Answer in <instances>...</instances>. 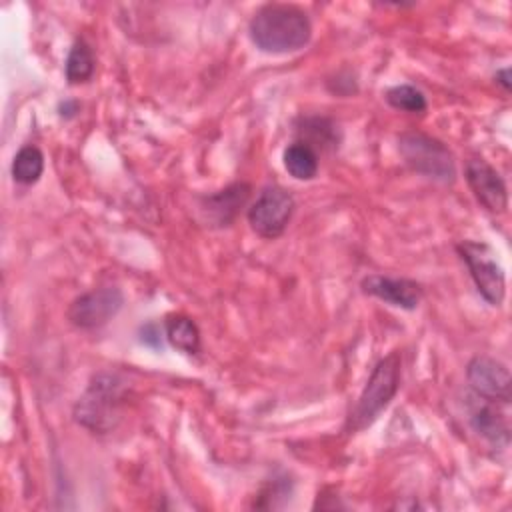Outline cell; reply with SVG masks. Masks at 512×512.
Returning <instances> with one entry per match:
<instances>
[{
  "label": "cell",
  "mask_w": 512,
  "mask_h": 512,
  "mask_svg": "<svg viewBox=\"0 0 512 512\" xmlns=\"http://www.w3.org/2000/svg\"><path fill=\"white\" fill-rule=\"evenodd\" d=\"M250 40L256 48L268 54H286L304 48L312 36L308 14L294 4H264L250 24Z\"/></svg>",
  "instance_id": "1"
},
{
  "label": "cell",
  "mask_w": 512,
  "mask_h": 512,
  "mask_svg": "<svg viewBox=\"0 0 512 512\" xmlns=\"http://www.w3.org/2000/svg\"><path fill=\"white\" fill-rule=\"evenodd\" d=\"M400 366L402 358L396 350L378 360L354 410L348 416L346 426L350 432L368 428L382 414V410L388 408L400 386Z\"/></svg>",
  "instance_id": "2"
},
{
  "label": "cell",
  "mask_w": 512,
  "mask_h": 512,
  "mask_svg": "<svg viewBox=\"0 0 512 512\" xmlns=\"http://www.w3.org/2000/svg\"><path fill=\"white\" fill-rule=\"evenodd\" d=\"M122 384L124 382H120L114 374L98 376L74 408L76 422L98 434L112 430L120 418L124 396Z\"/></svg>",
  "instance_id": "3"
},
{
  "label": "cell",
  "mask_w": 512,
  "mask_h": 512,
  "mask_svg": "<svg viewBox=\"0 0 512 512\" xmlns=\"http://www.w3.org/2000/svg\"><path fill=\"white\" fill-rule=\"evenodd\" d=\"M398 148L414 172L444 184L456 178L454 156L440 140L424 132H406L398 138Z\"/></svg>",
  "instance_id": "4"
},
{
  "label": "cell",
  "mask_w": 512,
  "mask_h": 512,
  "mask_svg": "<svg viewBox=\"0 0 512 512\" xmlns=\"http://www.w3.org/2000/svg\"><path fill=\"white\" fill-rule=\"evenodd\" d=\"M456 248L460 258L466 262L480 296L488 304L500 306L506 294V278L494 250L486 242L474 240H464Z\"/></svg>",
  "instance_id": "5"
},
{
  "label": "cell",
  "mask_w": 512,
  "mask_h": 512,
  "mask_svg": "<svg viewBox=\"0 0 512 512\" xmlns=\"http://www.w3.org/2000/svg\"><path fill=\"white\" fill-rule=\"evenodd\" d=\"M294 208V196L286 188L266 186L262 188L254 204L248 208V222L258 236L274 240L284 234L294 214Z\"/></svg>",
  "instance_id": "6"
},
{
  "label": "cell",
  "mask_w": 512,
  "mask_h": 512,
  "mask_svg": "<svg viewBox=\"0 0 512 512\" xmlns=\"http://www.w3.org/2000/svg\"><path fill=\"white\" fill-rule=\"evenodd\" d=\"M124 296L116 286H102L80 294L68 306V320L82 330H94L108 324L122 308Z\"/></svg>",
  "instance_id": "7"
},
{
  "label": "cell",
  "mask_w": 512,
  "mask_h": 512,
  "mask_svg": "<svg viewBox=\"0 0 512 512\" xmlns=\"http://www.w3.org/2000/svg\"><path fill=\"white\" fill-rule=\"evenodd\" d=\"M466 378L470 388L482 400L508 406L512 400V382L506 364L490 356H474L468 362Z\"/></svg>",
  "instance_id": "8"
},
{
  "label": "cell",
  "mask_w": 512,
  "mask_h": 512,
  "mask_svg": "<svg viewBox=\"0 0 512 512\" xmlns=\"http://www.w3.org/2000/svg\"><path fill=\"white\" fill-rule=\"evenodd\" d=\"M466 182L474 198L492 214H502L508 208V190L502 176L484 158H470L464 166Z\"/></svg>",
  "instance_id": "9"
},
{
  "label": "cell",
  "mask_w": 512,
  "mask_h": 512,
  "mask_svg": "<svg viewBox=\"0 0 512 512\" xmlns=\"http://www.w3.org/2000/svg\"><path fill=\"white\" fill-rule=\"evenodd\" d=\"M362 290L390 306L414 310L422 300V288L410 278H392L384 274H370L362 280Z\"/></svg>",
  "instance_id": "10"
},
{
  "label": "cell",
  "mask_w": 512,
  "mask_h": 512,
  "mask_svg": "<svg viewBox=\"0 0 512 512\" xmlns=\"http://www.w3.org/2000/svg\"><path fill=\"white\" fill-rule=\"evenodd\" d=\"M250 196V186L244 182H236L212 196L202 198V212L208 214V222H212V226H228L238 210L246 204Z\"/></svg>",
  "instance_id": "11"
},
{
  "label": "cell",
  "mask_w": 512,
  "mask_h": 512,
  "mask_svg": "<svg viewBox=\"0 0 512 512\" xmlns=\"http://www.w3.org/2000/svg\"><path fill=\"white\" fill-rule=\"evenodd\" d=\"M470 424L482 438L496 446H506L510 440L508 420L504 414H500L494 402L486 400V404L478 406L470 416Z\"/></svg>",
  "instance_id": "12"
},
{
  "label": "cell",
  "mask_w": 512,
  "mask_h": 512,
  "mask_svg": "<svg viewBox=\"0 0 512 512\" xmlns=\"http://www.w3.org/2000/svg\"><path fill=\"white\" fill-rule=\"evenodd\" d=\"M164 334L170 346L184 354H196L200 350V330L186 314H168L164 320Z\"/></svg>",
  "instance_id": "13"
},
{
  "label": "cell",
  "mask_w": 512,
  "mask_h": 512,
  "mask_svg": "<svg viewBox=\"0 0 512 512\" xmlns=\"http://www.w3.org/2000/svg\"><path fill=\"white\" fill-rule=\"evenodd\" d=\"M282 158H284V168L296 180H312L318 172V154L310 144L302 140L292 142L284 150Z\"/></svg>",
  "instance_id": "14"
},
{
  "label": "cell",
  "mask_w": 512,
  "mask_h": 512,
  "mask_svg": "<svg viewBox=\"0 0 512 512\" xmlns=\"http://www.w3.org/2000/svg\"><path fill=\"white\" fill-rule=\"evenodd\" d=\"M44 172V154L40 152V148L28 144L22 146L14 160H12V176L18 184L30 186L34 182H38V178Z\"/></svg>",
  "instance_id": "15"
},
{
  "label": "cell",
  "mask_w": 512,
  "mask_h": 512,
  "mask_svg": "<svg viewBox=\"0 0 512 512\" xmlns=\"http://www.w3.org/2000/svg\"><path fill=\"white\" fill-rule=\"evenodd\" d=\"M96 68L94 54L84 40L74 42L66 58V78L70 84H82L92 78Z\"/></svg>",
  "instance_id": "16"
},
{
  "label": "cell",
  "mask_w": 512,
  "mask_h": 512,
  "mask_svg": "<svg viewBox=\"0 0 512 512\" xmlns=\"http://www.w3.org/2000/svg\"><path fill=\"white\" fill-rule=\"evenodd\" d=\"M386 102L396 108V110H404V112H412V114H420L426 110V96L410 86V84H398V86H392L388 92H386Z\"/></svg>",
  "instance_id": "17"
},
{
  "label": "cell",
  "mask_w": 512,
  "mask_h": 512,
  "mask_svg": "<svg viewBox=\"0 0 512 512\" xmlns=\"http://www.w3.org/2000/svg\"><path fill=\"white\" fill-rule=\"evenodd\" d=\"M496 80L498 84L508 92L510 90V68H502L496 72Z\"/></svg>",
  "instance_id": "18"
}]
</instances>
